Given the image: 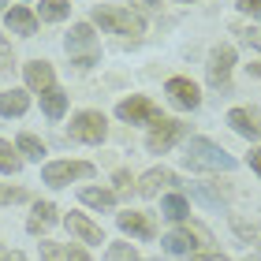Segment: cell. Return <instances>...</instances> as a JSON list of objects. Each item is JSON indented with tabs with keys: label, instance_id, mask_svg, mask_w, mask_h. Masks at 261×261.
<instances>
[{
	"label": "cell",
	"instance_id": "5b68a950",
	"mask_svg": "<svg viewBox=\"0 0 261 261\" xmlns=\"http://www.w3.org/2000/svg\"><path fill=\"white\" fill-rule=\"evenodd\" d=\"M183 135H187V123H179V120H164V116H161V120L153 123L149 138H146V149H149V153H168Z\"/></svg>",
	"mask_w": 261,
	"mask_h": 261
},
{
	"label": "cell",
	"instance_id": "4316f807",
	"mask_svg": "<svg viewBox=\"0 0 261 261\" xmlns=\"http://www.w3.org/2000/svg\"><path fill=\"white\" fill-rule=\"evenodd\" d=\"M231 228H235V231H239V235H243V239H246V243H257V231L250 228V224H243V220H231Z\"/></svg>",
	"mask_w": 261,
	"mask_h": 261
},
{
	"label": "cell",
	"instance_id": "44dd1931",
	"mask_svg": "<svg viewBox=\"0 0 261 261\" xmlns=\"http://www.w3.org/2000/svg\"><path fill=\"white\" fill-rule=\"evenodd\" d=\"M15 149L22 153V157H30V161H41V157H45V142H41V138H34V135H19Z\"/></svg>",
	"mask_w": 261,
	"mask_h": 261
},
{
	"label": "cell",
	"instance_id": "74e56055",
	"mask_svg": "<svg viewBox=\"0 0 261 261\" xmlns=\"http://www.w3.org/2000/svg\"><path fill=\"white\" fill-rule=\"evenodd\" d=\"M0 8H4V0H0Z\"/></svg>",
	"mask_w": 261,
	"mask_h": 261
},
{
	"label": "cell",
	"instance_id": "9c48e42d",
	"mask_svg": "<svg viewBox=\"0 0 261 261\" xmlns=\"http://www.w3.org/2000/svg\"><path fill=\"white\" fill-rule=\"evenodd\" d=\"M231 64H235V49L231 45H220V49L209 56V82L213 86H224V82H228Z\"/></svg>",
	"mask_w": 261,
	"mask_h": 261
},
{
	"label": "cell",
	"instance_id": "d6986e66",
	"mask_svg": "<svg viewBox=\"0 0 261 261\" xmlns=\"http://www.w3.org/2000/svg\"><path fill=\"white\" fill-rule=\"evenodd\" d=\"M41 109H45V116H49V120H60L64 109H67V93H64L60 86L45 90V93H41Z\"/></svg>",
	"mask_w": 261,
	"mask_h": 261
},
{
	"label": "cell",
	"instance_id": "8d00e7d4",
	"mask_svg": "<svg viewBox=\"0 0 261 261\" xmlns=\"http://www.w3.org/2000/svg\"><path fill=\"white\" fill-rule=\"evenodd\" d=\"M4 261H27V257H22V254H8Z\"/></svg>",
	"mask_w": 261,
	"mask_h": 261
},
{
	"label": "cell",
	"instance_id": "7402d4cb",
	"mask_svg": "<svg viewBox=\"0 0 261 261\" xmlns=\"http://www.w3.org/2000/svg\"><path fill=\"white\" fill-rule=\"evenodd\" d=\"M161 209H164V217H168V220H187V213H191V205H187L183 194H168Z\"/></svg>",
	"mask_w": 261,
	"mask_h": 261
},
{
	"label": "cell",
	"instance_id": "cb8c5ba5",
	"mask_svg": "<svg viewBox=\"0 0 261 261\" xmlns=\"http://www.w3.org/2000/svg\"><path fill=\"white\" fill-rule=\"evenodd\" d=\"M67 11H71L67 0H41V19H45V22H60Z\"/></svg>",
	"mask_w": 261,
	"mask_h": 261
},
{
	"label": "cell",
	"instance_id": "f35d334b",
	"mask_svg": "<svg viewBox=\"0 0 261 261\" xmlns=\"http://www.w3.org/2000/svg\"><path fill=\"white\" fill-rule=\"evenodd\" d=\"M157 261H161V257H157Z\"/></svg>",
	"mask_w": 261,
	"mask_h": 261
},
{
	"label": "cell",
	"instance_id": "d590c367",
	"mask_svg": "<svg viewBox=\"0 0 261 261\" xmlns=\"http://www.w3.org/2000/svg\"><path fill=\"white\" fill-rule=\"evenodd\" d=\"M130 4H135V8H142V11H153V8H157L153 0H130Z\"/></svg>",
	"mask_w": 261,
	"mask_h": 261
},
{
	"label": "cell",
	"instance_id": "ba28073f",
	"mask_svg": "<svg viewBox=\"0 0 261 261\" xmlns=\"http://www.w3.org/2000/svg\"><path fill=\"white\" fill-rule=\"evenodd\" d=\"M194 239H201V243H209V231H205V228H198V224H191V228H179V231L164 235V246H168L172 254H191L194 246H198Z\"/></svg>",
	"mask_w": 261,
	"mask_h": 261
},
{
	"label": "cell",
	"instance_id": "484cf974",
	"mask_svg": "<svg viewBox=\"0 0 261 261\" xmlns=\"http://www.w3.org/2000/svg\"><path fill=\"white\" fill-rule=\"evenodd\" d=\"M41 261H64V246H56V243H41Z\"/></svg>",
	"mask_w": 261,
	"mask_h": 261
},
{
	"label": "cell",
	"instance_id": "7a4b0ae2",
	"mask_svg": "<svg viewBox=\"0 0 261 261\" xmlns=\"http://www.w3.org/2000/svg\"><path fill=\"white\" fill-rule=\"evenodd\" d=\"M93 22H101V27L112 30V34H130V38L142 34V19L130 15V11H123V8H112V4H97L93 8Z\"/></svg>",
	"mask_w": 261,
	"mask_h": 261
},
{
	"label": "cell",
	"instance_id": "277c9868",
	"mask_svg": "<svg viewBox=\"0 0 261 261\" xmlns=\"http://www.w3.org/2000/svg\"><path fill=\"white\" fill-rule=\"evenodd\" d=\"M90 175H93V164L90 161H53V164H45L41 179L49 187H64L71 179H90Z\"/></svg>",
	"mask_w": 261,
	"mask_h": 261
},
{
	"label": "cell",
	"instance_id": "83f0119b",
	"mask_svg": "<svg viewBox=\"0 0 261 261\" xmlns=\"http://www.w3.org/2000/svg\"><path fill=\"white\" fill-rule=\"evenodd\" d=\"M11 67V45H8V38L0 34V71H8Z\"/></svg>",
	"mask_w": 261,
	"mask_h": 261
},
{
	"label": "cell",
	"instance_id": "ffe728a7",
	"mask_svg": "<svg viewBox=\"0 0 261 261\" xmlns=\"http://www.w3.org/2000/svg\"><path fill=\"white\" fill-rule=\"evenodd\" d=\"M79 198L86 201V205H93V209H112L116 205V194L112 191H101V187H82Z\"/></svg>",
	"mask_w": 261,
	"mask_h": 261
},
{
	"label": "cell",
	"instance_id": "30bf717a",
	"mask_svg": "<svg viewBox=\"0 0 261 261\" xmlns=\"http://www.w3.org/2000/svg\"><path fill=\"white\" fill-rule=\"evenodd\" d=\"M164 90H168V97L179 105V109H198V105H201V93H198V86L191 79H168Z\"/></svg>",
	"mask_w": 261,
	"mask_h": 261
},
{
	"label": "cell",
	"instance_id": "d4e9b609",
	"mask_svg": "<svg viewBox=\"0 0 261 261\" xmlns=\"http://www.w3.org/2000/svg\"><path fill=\"white\" fill-rule=\"evenodd\" d=\"M109 261H142V257H138V250L130 243H112L109 246Z\"/></svg>",
	"mask_w": 261,
	"mask_h": 261
},
{
	"label": "cell",
	"instance_id": "3957f363",
	"mask_svg": "<svg viewBox=\"0 0 261 261\" xmlns=\"http://www.w3.org/2000/svg\"><path fill=\"white\" fill-rule=\"evenodd\" d=\"M67 53L75 56L79 67H93V64H97V41H93L90 22H79V27H71V34H67Z\"/></svg>",
	"mask_w": 261,
	"mask_h": 261
},
{
	"label": "cell",
	"instance_id": "2e32d148",
	"mask_svg": "<svg viewBox=\"0 0 261 261\" xmlns=\"http://www.w3.org/2000/svg\"><path fill=\"white\" fill-rule=\"evenodd\" d=\"M53 224H56V205H53V201H38L34 213H30V220H27V228L38 235V231H49Z\"/></svg>",
	"mask_w": 261,
	"mask_h": 261
},
{
	"label": "cell",
	"instance_id": "4fadbf2b",
	"mask_svg": "<svg viewBox=\"0 0 261 261\" xmlns=\"http://www.w3.org/2000/svg\"><path fill=\"white\" fill-rule=\"evenodd\" d=\"M228 123L239 130V135H246V138H261V120L250 109H231L228 112Z\"/></svg>",
	"mask_w": 261,
	"mask_h": 261
},
{
	"label": "cell",
	"instance_id": "52a82bcc",
	"mask_svg": "<svg viewBox=\"0 0 261 261\" xmlns=\"http://www.w3.org/2000/svg\"><path fill=\"white\" fill-rule=\"evenodd\" d=\"M120 120H127V123H157L161 112L149 97H130V101L120 105Z\"/></svg>",
	"mask_w": 261,
	"mask_h": 261
},
{
	"label": "cell",
	"instance_id": "f546056e",
	"mask_svg": "<svg viewBox=\"0 0 261 261\" xmlns=\"http://www.w3.org/2000/svg\"><path fill=\"white\" fill-rule=\"evenodd\" d=\"M64 257H67V261H90V254L82 250V246H67V250H64Z\"/></svg>",
	"mask_w": 261,
	"mask_h": 261
},
{
	"label": "cell",
	"instance_id": "603a6c76",
	"mask_svg": "<svg viewBox=\"0 0 261 261\" xmlns=\"http://www.w3.org/2000/svg\"><path fill=\"white\" fill-rule=\"evenodd\" d=\"M19 168H22L19 149H11V142H0V172H4V175H15Z\"/></svg>",
	"mask_w": 261,
	"mask_h": 261
},
{
	"label": "cell",
	"instance_id": "e575fe53",
	"mask_svg": "<svg viewBox=\"0 0 261 261\" xmlns=\"http://www.w3.org/2000/svg\"><path fill=\"white\" fill-rule=\"evenodd\" d=\"M191 261H228V257H220V254H194Z\"/></svg>",
	"mask_w": 261,
	"mask_h": 261
},
{
	"label": "cell",
	"instance_id": "6da1fadb",
	"mask_svg": "<svg viewBox=\"0 0 261 261\" xmlns=\"http://www.w3.org/2000/svg\"><path fill=\"white\" fill-rule=\"evenodd\" d=\"M183 161H187V168H191V172H231L235 168V157H231V153H224L217 142H209V138H191Z\"/></svg>",
	"mask_w": 261,
	"mask_h": 261
},
{
	"label": "cell",
	"instance_id": "4dcf8cb0",
	"mask_svg": "<svg viewBox=\"0 0 261 261\" xmlns=\"http://www.w3.org/2000/svg\"><path fill=\"white\" fill-rule=\"evenodd\" d=\"M27 194L22 191H11V187H0V201H22Z\"/></svg>",
	"mask_w": 261,
	"mask_h": 261
},
{
	"label": "cell",
	"instance_id": "5bb4252c",
	"mask_svg": "<svg viewBox=\"0 0 261 261\" xmlns=\"http://www.w3.org/2000/svg\"><path fill=\"white\" fill-rule=\"evenodd\" d=\"M172 183H175V175H172L168 168H153V172H146V175H142L138 194H142V198H153V194L161 191V187H172Z\"/></svg>",
	"mask_w": 261,
	"mask_h": 261
},
{
	"label": "cell",
	"instance_id": "f1b7e54d",
	"mask_svg": "<svg viewBox=\"0 0 261 261\" xmlns=\"http://www.w3.org/2000/svg\"><path fill=\"white\" fill-rule=\"evenodd\" d=\"M235 34H243V38L250 41V45H257V49H261V34H257L254 27H235Z\"/></svg>",
	"mask_w": 261,
	"mask_h": 261
},
{
	"label": "cell",
	"instance_id": "ac0fdd59",
	"mask_svg": "<svg viewBox=\"0 0 261 261\" xmlns=\"http://www.w3.org/2000/svg\"><path fill=\"white\" fill-rule=\"evenodd\" d=\"M4 22H8V30H15V34H27V38H30L34 30H38V19H34L27 8H11L8 15H4Z\"/></svg>",
	"mask_w": 261,
	"mask_h": 261
},
{
	"label": "cell",
	"instance_id": "d6a6232c",
	"mask_svg": "<svg viewBox=\"0 0 261 261\" xmlns=\"http://www.w3.org/2000/svg\"><path fill=\"white\" fill-rule=\"evenodd\" d=\"M239 8H243V11H250V15H254V11H261V0H239Z\"/></svg>",
	"mask_w": 261,
	"mask_h": 261
},
{
	"label": "cell",
	"instance_id": "7c38bea8",
	"mask_svg": "<svg viewBox=\"0 0 261 261\" xmlns=\"http://www.w3.org/2000/svg\"><path fill=\"white\" fill-rule=\"evenodd\" d=\"M116 220H120V228L127 235H138V239H153V235H157V228H153V220L146 213H120Z\"/></svg>",
	"mask_w": 261,
	"mask_h": 261
},
{
	"label": "cell",
	"instance_id": "9a60e30c",
	"mask_svg": "<svg viewBox=\"0 0 261 261\" xmlns=\"http://www.w3.org/2000/svg\"><path fill=\"white\" fill-rule=\"evenodd\" d=\"M27 86H30V90H38V93L53 90V67L45 64V60H34V64H27Z\"/></svg>",
	"mask_w": 261,
	"mask_h": 261
},
{
	"label": "cell",
	"instance_id": "e0dca14e",
	"mask_svg": "<svg viewBox=\"0 0 261 261\" xmlns=\"http://www.w3.org/2000/svg\"><path fill=\"white\" fill-rule=\"evenodd\" d=\"M30 109V97L22 90H4L0 93V116H22Z\"/></svg>",
	"mask_w": 261,
	"mask_h": 261
},
{
	"label": "cell",
	"instance_id": "836d02e7",
	"mask_svg": "<svg viewBox=\"0 0 261 261\" xmlns=\"http://www.w3.org/2000/svg\"><path fill=\"white\" fill-rule=\"evenodd\" d=\"M250 168L261 175V149H254V153H250Z\"/></svg>",
	"mask_w": 261,
	"mask_h": 261
},
{
	"label": "cell",
	"instance_id": "8992f818",
	"mask_svg": "<svg viewBox=\"0 0 261 261\" xmlns=\"http://www.w3.org/2000/svg\"><path fill=\"white\" fill-rule=\"evenodd\" d=\"M105 135H109V120L101 112H79L71 120V138L79 142H105Z\"/></svg>",
	"mask_w": 261,
	"mask_h": 261
},
{
	"label": "cell",
	"instance_id": "1f68e13d",
	"mask_svg": "<svg viewBox=\"0 0 261 261\" xmlns=\"http://www.w3.org/2000/svg\"><path fill=\"white\" fill-rule=\"evenodd\" d=\"M116 191H130V175L127 172H116Z\"/></svg>",
	"mask_w": 261,
	"mask_h": 261
},
{
	"label": "cell",
	"instance_id": "8fae6325",
	"mask_svg": "<svg viewBox=\"0 0 261 261\" xmlns=\"http://www.w3.org/2000/svg\"><path fill=\"white\" fill-rule=\"evenodd\" d=\"M64 224H67V231L75 235L79 243H105V231H101L93 220H86L82 213H67V220H64Z\"/></svg>",
	"mask_w": 261,
	"mask_h": 261
}]
</instances>
